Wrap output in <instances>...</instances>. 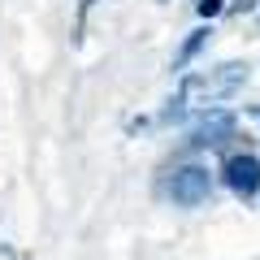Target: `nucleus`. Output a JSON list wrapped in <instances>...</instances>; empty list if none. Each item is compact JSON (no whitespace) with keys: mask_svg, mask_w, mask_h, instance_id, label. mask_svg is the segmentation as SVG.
<instances>
[{"mask_svg":"<svg viewBox=\"0 0 260 260\" xmlns=\"http://www.w3.org/2000/svg\"><path fill=\"white\" fill-rule=\"evenodd\" d=\"M251 117H256V126H260V104H256V109H251Z\"/></svg>","mask_w":260,"mask_h":260,"instance_id":"6e6552de","label":"nucleus"},{"mask_svg":"<svg viewBox=\"0 0 260 260\" xmlns=\"http://www.w3.org/2000/svg\"><path fill=\"white\" fill-rule=\"evenodd\" d=\"M251 9H256V0H234L230 5V13H251Z\"/></svg>","mask_w":260,"mask_h":260,"instance_id":"0eeeda50","label":"nucleus"},{"mask_svg":"<svg viewBox=\"0 0 260 260\" xmlns=\"http://www.w3.org/2000/svg\"><path fill=\"white\" fill-rule=\"evenodd\" d=\"M208 35H213V26H200V30H191V35L182 39V48H178V56H174V70H186V65H191L195 56L204 52V44H208Z\"/></svg>","mask_w":260,"mask_h":260,"instance_id":"39448f33","label":"nucleus"},{"mask_svg":"<svg viewBox=\"0 0 260 260\" xmlns=\"http://www.w3.org/2000/svg\"><path fill=\"white\" fill-rule=\"evenodd\" d=\"M251 78V65L247 61H221L204 74H186L178 83V91L186 95L191 104H217V100H230L234 91H243Z\"/></svg>","mask_w":260,"mask_h":260,"instance_id":"f257e3e1","label":"nucleus"},{"mask_svg":"<svg viewBox=\"0 0 260 260\" xmlns=\"http://www.w3.org/2000/svg\"><path fill=\"white\" fill-rule=\"evenodd\" d=\"M165 195L178 208H200L208 195H213V174H208V165H195V160L178 165L174 174L165 178Z\"/></svg>","mask_w":260,"mask_h":260,"instance_id":"f03ea898","label":"nucleus"},{"mask_svg":"<svg viewBox=\"0 0 260 260\" xmlns=\"http://www.w3.org/2000/svg\"><path fill=\"white\" fill-rule=\"evenodd\" d=\"M221 9H225L221 0H195V13H200V18H217Z\"/></svg>","mask_w":260,"mask_h":260,"instance_id":"423d86ee","label":"nucleus"},{"mask_svg":"<svg viewBox=\"0 0 260 260\" xmlns=\"http://www.w3.org/2000/svg\"><path fill=\"white\" fill-rule=\"evenodd\" d=\"M234 130H239V117L230 109H208L195 117V126L186 130V152H213L221 148L225 139H234Z\"/></svg>","mask_w":260,"mask_h":260,"instance_id":"7ed1b4c3","label":"nucleus"},{"mask_svg":"<svg viewBox=\"0 0 260 260\" xmlns=\"http://www.w3.org/2000/svg\"><path fill=\"white\" fill-rule=\"evenodd\" d=\"M221 182L239 200H256L260 195V156L256 152H230L225 165H221Z\"/></svg>","mask_w":260,"mask_h":260,"instance_id":"20e7f679","label":"nucleus"}]
</instances>
